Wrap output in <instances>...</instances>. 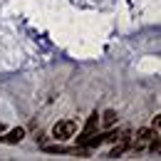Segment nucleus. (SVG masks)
<instances>
[{"mask_svg": "<svg viewBox=\"0 0 161 161\" xmlns=\"http://www.w3.org/2000/svg\"><path fill=\"white\" fill-rule=\"evenodd\" d=\"M75 134H77V121H72V119H62V121H57V124L52 126V136L57 141L72 139Z\"/></svg>", "mask_w": 161, "mask_h": 161, "instance_id": "obj_1", "label": "nucleus"}, {"mask_svg": "<svg viewBox=\"0 0 161 161\" xmlns=\"http://www.w3.org/2000/svg\"><path fill=\"white\" fill-rule=\"evenodd\" d=\"M159 126H161V117L156 114V117H154V129H159Z\"/></svg>", "mask_w": 161, "mask_h": 161, "instance_id": "obj_6", "label": "nucleus"}, {"mask_svg": "<svg viewBox=\"0 0 161 161\" xmlns=\"http://www.w3.org/2000/svg\"><path fill=\"white\" fill-rule=\"evenodd\" d=\"M156 134H159V129H154V126H151V129H139V131H136V136H134V141H131L129 146H131L134 151H141V149H146V146H149V141L154 139Z\"/></svg>", "mask_w": 161, "mask_h": 161, "instance_id": "obj_2", "label": "nucleus"}, {"mask_svg": "<svg viewBox=\"0 0 161 161\" xmlns=\"http://www.w3.org/2000/svg\"><path fill=\"white\" fill-rule=\"evenodd\" d=\"M97 126H99V114L94 112V114H89V119H87V124H84V129H82V134L77 136V146L82 149V144L89 139L92 134H97Z\"/></svg>", "mask_w": 161, "mask_h": 161, "instance_id": "obj_3", "label": "nucleus"}, {"mask_svg": "<svg viewBox=\"0 0 161 161\" xmlns=\"http://www.w3.org/2000/svg\"><path fill=\"white\" fill-rule=\"evenodd\" d=\"M117 119H119V117H117V112H114V109H107V112H104V114H102V124H104V126H114V124H117Z\"/></svg>", "mask_w": 161, "mask_h": 161, "instance_id": "obj_5", "label": "nucleus"}, {"mask_svg": "<svg viewBox=\"0 0 161 161\" xmlns=\"http://www.w3.org/2000/svg\"><path fill=\"white\" fill-rule=\"evenodd\" d=\"M3 129H5V124H3V121H0V131H3Z\"/></svg>", "mask_w": 161, "mask_h": 161, "instance_id": "obj_7", "label": "nucleus"}, {"mask_svg": "<svg viewBox=\"0 0 161 161\" xmlns=\"http://www.w3.org/2000/svg\"><path fill=\"white\" fill-rule=\"evenodd\" d=\"M22 136H25V129H20V126H18V129H10V131L3 136V141H5V144H18Z\"/></svg>", "mask_w": 161, "mask_h": 161, "instance_id": "obj_4", "label": "nucleus"}]
</instances>
